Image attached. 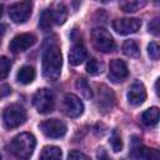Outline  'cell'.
Listing matches in <instances>:
<instances>
[{
    "label": "cell",
    "instance_id": "cell-33",
    "mask_svg": "<svg viewBox=\"0 0 160 160\" xmlns=\"http://www.w3.org/2000/svg\"><path fill=\"white\" fill-rule=\"evenodd\" d=\"M155 89H156V94H159V79L156 80V84H155Z\"/></svg>",
    "mask_w": 160,
    "mask_h": 160
},
{
    "label": "cell",
    "instance_id": "cell-6",
    "mask_svg": "<svg viewBox=\"0 0 160 160\" xmlns=\"http://www.w3.org/2000/svg\"><path fill=\"white\" fill-rule=\"evenodd\" d=\"M95 99H96V105H98L99 110H101L102 112L110 111L115 105V95H114L112 90L109 89L104 84L98 85Z\"/></svg>",
    "mask_w": 160,
    "mask_h": 160
},
{
    "label": "cell",
    "instance_id": "cell-8",
    "mask_svg": "<svg viewBox=\"0 0 160 160\" xmlns=\"http://www.w3.org/2000/svg\"><path fill=\"white\" fill-rule=\"evenodd\" d=\"M31 9H32V2L31 1L15 2L9 8V16L14 22L22 24L30 18Z\"/></svg>",
    "mask_w": 160,
    "mask_h": 160
},
{
    "label": "cell",
    "instance_id": "cell-3",
    "mask_svg": "<svg viewBox=\"0 0 160 160\" xmlns=\"http://www.w3.org/2000/svg\"><path fill=\"white\" fill-rule=\"evenodd\" d=\"M92 46L101 52H111L115 50V40L104 28H95L91 31Z\"/></svg>",
    "mask_w": 160,
    "mask_h": 160
},
{
    "label": "cell",
    "instance_id": "cell-32",
    "mask_svg": "<svg viewBox=\"0 0 160 160\" xmlns=\"http://www.w3.org/2000/svg\"><path fill=\"white\" fill-rule=\"evenodd\" d=\"M6 29H8V26L5 24H0V35H2L6 31Z\"/></svg>",
    "mask_w": 160,
    "mask_h": 160
},
{
    "label": "cell",
    "instance_id": "cell-27",
    "mask_svg": "<svg viewBox=\"0 0 160 160\" xmlns=\"http://www.w3.org/2000/svg\"><path fill=\"white\" fill-rule=\"evenodd\" d=\"M148 54L150 56V59L152 60H159V56H160V49H159V45L156 42H150L148 45Z\"/></svg>",
    "mask_w": 160,
    "mask_h": 160
},
{
    "label": "cell",
    "instance_id": "cell-26",
    "mask_svg": "<svg viewBox=\"0 0 160 160\" xmlns=\"http://www.w3.org/2000/svg\"><path fill=\"white\" fill-rule=\"evenodd\" d=\"M11 68V62L6 56H1L0 58V79H5L9 75Z\"/></svg>",
    "mask_w": 160,
    "mask_h": 160
},
{
    "label": "cell",
    "instance_id": "cell-5",
    "mask_svg": "<svg viewBox=\"0 0 160 160\" xmlns=\"http://www.w3.org/2000/svg\"><path fill=\"white\" fill-rule=\"evenodd\" d=\"M32 104L38 110V112L49 114L54 110V106H55L54 95L49 89H40L34 94Z\"/></svg>",
    "mask_w": 160,
    "mask_h": 160
},
{
    "label": "cell",
    "instance_id": "cell-21",
    "mask_svg": "<svg viewBox=\"0 0 160 160\" xmlns=\"http://www.w3.org/2000/svg\"><path fill=\"white\" fill-rule=\"evenodd\" d=\"M122 52L129 58H138L140 54V48L135 40H126L122 44Z\"/></svg>",
    "mask_w": 160,
    "mask_h": 160
},
{
    "label": "cell",
    "instance_id": "cell-30",
    "mask_svg": "<svg viewBox=\"0 0 160 160\" xmlns=\"http://www.w3.org/2000/svg\"><path fill=\"white\" fill-rule=\"evenodd\" d=\"M11 94V88L8 85V84H2L0 85V99L2 98H6L8 95Z\"/></svg>",
    "mask_w": 160,
    "mask_h": 160
},
{
    "label": "cell",
    "instance_id": "cell-12",
    "mask_svg": "<svg viewBox=\"0 0 160 160\" xmlns=\"http://www.w3.org/2000/svg\"><path fill=\"white\" fill-rule=\"evenodd\" d=\"M129 76V69L125 64V61L120 59H112L109 65V79L118 84L124 81Z\"/></svg>",
    "mask_w": 160,
    "mask_h": 160
},
{
    "label": "cell",
    "instance_id": "cell-31",
    "mask_svg": "<svg viewBox=\"0 0 160 160\" xmlns=\"http://www.w3.org/2000/svg\"><path fill=\"white\" fill-rule=\"evenodd\" d=\"M98 160H110V156L108 155V152H106V150L105 149H99L98 150Z\"/></svg>",
    "mask_w": 160,
    "mask_h": 160
},
{
    "label": "cell",
    "instance_id": "cell-24",
    "mask_svg": "<svg viewBox=\"0 0 160 160\" xmlns=\"http://www.w3.org/2000/svg\"><path fill=\"white\" fill-rule=\"evenodd\" d=\"M85 70L90 74V75H99L102 72V64L99 62L96 59H90L86 62V68Z\"/></svg>",
    "mask_w": 160,
    "mask_h": 160
},
{
    "label": "cell",
    "instance_id": "cell-25",
    "mask_svg": "<svg viewBox=\"0 0 160 160\" xmlns=\"http://www.w3.org/2000/svg\"><path fill=\"white\" fill-rule=\"evenodd\" d=\"M110 145L114 150V152H119L121 151L122 149V140H121V136L119 134V131L116 129L112 130L111 132V136H110Z\"/></svg>",
    "mask_w": 160,
    "mask_h": 160
},
{
    "label": "cell",
    "instance_id": "cell-23",
    "mask_svg": "<svg viewBox=\"0 0 160 160\" xmlns=\"http://www.w3.org/2000/svg\"><path fill=\"white\" fill-rule=\"evenodd\" d=\"M144 5H145V1H121L119 4L120 9L124 12H135Z\"/></svg>",
    "mask_w": 160,
    "mask_h": 160
},
{
    "label": "cell",
    "instance_id": "cell-15",
    "mask_svg": "<svg viewBox=\"0 0 160 160\" xmlns=\"http://www.w3.org/2000/svg\"><path fill=\"white\" fill-rule=\"evenodd\" d=\"M131 155L140 160H160V154L156 149L146 148L142 145H135L131 150Z\"/></svg>",
    "mask_w": 160,
    "mask_h": 160
},
{
    "label": "cell",
    "instance_id": "cell-19",
    "mask_svg": "<svg viewBox=\"0 0 160 160\" xmlns=\"http://www.w3.org/2000/svg\"><path fill=\"white\" fill-rule=\"evenodd\" d=\"M141 120L145 125L148 126H152V125H156L158 121H159V108L156 106H152L148 110H145L141 115Z\"/></svg>",
    "mask_w": 160,
    "mask_h": 160
},
{
    "label": "cell",
    "instance_id": "cell-22",
    "mask_svg": "<svg viewBox=\"0 0 160 160\" xmlns=\"http://www.w3.org/2000/svg\"><path fill=\"white\" fill-rule=\"evenodd\" d=\"M75 86H76V89L80 91V94H81L85 99L90 100V99L92 98V90H91L89 82L86 81V79L79 78V79L76 80V82H75Z\"/></svg>",
    "mask_w": 160,
    "mask_h": 160
},
{
    "label": "cell",
    "instance_id": "cell-29",
    "mask_svg": "<svg viewBox=\"0 0 160 160\" xmlns=\"http://www.w3.org/2000/svg\"><path fill=\"white\" fill-rule=\"evenodd\" d=\"M159 30H160V26H159V18H155L150 24H149V31L154 35H159Z\"/></svg>",
    "mask_w": 160,
    "mask_h": 160
},
{
    "label": "cell",
    "instance_id": "cell-18",
    "mask_svg": "<svg viewBox=\"0 0 160 160\" xmlns=\"http://www.w3.org/2000/svg\"><path fill=\"white\" fill-rule=\"evenodd\" d=\"M50 11H51V15H52L54 24L61 25V24L65 22L66 16H68V10H66V8L62 2H58L54 9H50Z\"/></svg>",
    "mask_w": 160,
    "mask_h": 160
},
{
    "label": "cell",
    "instance_id": "cell-14",
    "mask_svg": "<svg viewBox=\"0 0 160 160\" xmlns=\"http://www.w3.org/2000/svg\"><path fill=\"white\" fill-rule=\"evenodd\" d=\"M146 100V89L142 82L135 81L131 84L128 91V101L134 106L141 105Z\"/></svg>",
    "mask_w": 160,
    "mask_h": 160
},
{
    "label": "cell",
    "instance_id": "cell-4",
    "mask_svg": "<svg viewBox=\"0 0 160 160\" xmlns=\"http://www.w3.org/2000/svg\"><path fill=\"white\" fill-rule=\"evenodd\" d=\"M4 125L8 129H15L20 125H22L26 120V111L25 109L19 104H11L4 110L2 114Z\"/></svg>",
    "mask_w": 160,
    "mask_h": 160
},
{
    "label": "cell",
    "instance_id": "cell-28",
    "mask_svg": "<svg viewBox=\"0 0 160 160\" xmlns=\"http://www.w3.org/2000/svg\"><path fill=\"white\" fill-rule=\"evenodd\" d=\"M66 160H91V159L88 155H85L84 152L79 151V150H72V151L69 152Z\"/></svg>",
    "mask_w": 160,
    "mask_h": 160
},
{
    "label": "cell",
    "instance_id": "cell-2",
    "mask_svg": "<svg viewBox=\"0 0 160 160\" xmlns=\"http://www.w3.org/2000/svg\"><path fill=\"white\" fill-rule=\"evenodd\" d=\"M36 140L30 132H21L16 135L10 142V150L18 160H29L34 152Z\"/></svg>",
    "mask_w": 160,
    "mask_h": 160
},
{
    "label": "cell",
    "instance_id": "cell-11",
    "mask_svg": "<svg viewBox=\"0 0 160 160\" xmlns=\"http://www.w3.org/2000/svg\"><path fill=\"white\" fill-rule=\"evenodd\" d=\"M36 42V36L30 32H22L12 38V40L9 44V50L11 52H21L31 48Z\"/></svg>",
    "mask_w": 160,
    "mask_h": 160
},
{
    "label": "cell",
    "instance_id": "cell-17",
    "mask_svg": "<svg viewBox=\"0 0 160 160\" xmlns=\"http://www.w3.org/2000/svg\"><path fill=\"white\" fill-rule=\"evenodd\" d=\"M35 75H36L35 69H34L32 66L25 65V66H22V68L18 71L16 79H18L19 82H21V84H24V85H28V84H30V82L34 81Z\"/></svg>",
    "mask_w": 160,
    "mask_h": 160
},
{
    "label": "cell",
    "instance_id": "cell-34",
    "mask_svg": "<svg viewBox=\"0 0 160 160\" xmlns=\"http://www.w3.org/2000/svg\"><path fill=\"white\" fill-rule=\"evenodd\" d=\"M2 9H4V8H2V4H0V18L2 16Z\"/></svg>",
    "mask_w": 160,
    "mask_h": 160
},
{
    "label": "cell",
    "instance_id": "cell-10",
    "mask_svg": "<svg viewBox=\"0 0 160 160\" xmlns=\"http://www.w3.org/2000/svg\"><path fill=\"white\" fill-rule=\"evenodd\" d=\"M141 28V20L136 18H120L112 21V29L120 35L134 34Z\"/></svg>",
    "mask_w": 160,
    "mask_h": 160
},
{
    "label": "cell",
    "instance_id": "cell-16",
    "mask_svg": "<svg viewBox=\"0 0 160 160\" xmlns=\"http://www.w3.org/2000/svg\"><path fill=\"white\" fill-rule=\"evenodd\" d=\"M61 158H62V151L60 148L48 145L42 148L39 160H61Z\"/></svg>",
    "mask_w": 160,
    "mask_h": 160
},
{
    "label": "cell",
    "instance_id": "cell-7",
    "mask_svg": "<svg viewBox=\"0 0 160 160\" xmlns=\"http://www.w3.org/2000/svg\"><path fill=\"white\" fill-rule=\"evenodd\" d=\"M40 130L42 131V134L48 138H51V139H59V138H62L65 134H66V125L64 121L59 120V119H49V120H45L42 121L40 125H39Z\"/></svg>",
    "mask_w": 160,
    "mask_h": 160
},
{
    "label": "cell",
    "instance_id": "cell-35",
    "mask_svg": "<svg viewBox=\"0 0 160 160\" xmlns=\"http://www.w3.org/2000/svg\"><path fill=\"white\" fill-rule=\"evenodd\" d=\"M0 160H1V155H0Z\"/></svg>",
    "mask_w": 160,
    "mask_h": 160
},
{
    "label": "cell",
    "instance_id": "cell-13",
    "mask_svg": "<svg viewBox=\"0 0 160 160\" xmlns=\"http://www.w3.org/2000/svg\"><path fill=\"white\" fill-rule=\"evenodd\" d=\"M88 59V50L81 38L72 41V46L69 50V62L74 66L80 65Z\"/></svg>",
    "mask_w": 160,
    "mask_h": 160
},
{
    "label": "cell",
    "instance_id": "cell-20",
    "mask_svg": "<svg viewBox=\"0 0 160 160\" xmlns=\"http://www.w3.org/2000/svg\"><path fill=\"white\" fill-rule=\"evenodd\" d=\"M54 25V20H52V15L50 9H46L41 12L40 19H39V28L42 31H49L51 29V26Z\"/></svg>",
    "mask_w": 160,
    "mask_h": 160
},
{
    "label": "cell",
    "instance_id": "cell-9",
    "mask_svg": "<svg viewBox=\"0 0 160 160\" xmlns=\"http://www.w3.org/2000/svg\"><path fill=\"white\" fill-rule=\"evenodd\" d=\"M62 112L69 118H79L84 112V104L82 101L74 94H66L62 100L61 105Z\"/></svg>",
    "mask_w": 160,
    "mask_h": 160
},
{
    "label": "cell",
    "instance_id": "cell-36",
    "mask_svg": "<svg viewBox=\"0 0 160 160\" xmlns=\"http://www.w3.org/2000/svg\"><path fill=\"white\" fill-rule=\"evenodd\" d=\"M0 42H1V40H0Z\"/></svg>",
    "mask_w": 160,
    "mask_h": 160
},
{
    "label": "cell",
    "instance_id": "cell-1",
    "mask_svg": "<svg viewBox=\"0 0 160 160\" xmlns=\"http://www.w3.org/2000/svg\"><path fill=\"white\" fill-rule=\"evenodd\" d=\"M62 66V55L58 45H50L42 54V75L50 80L56 81L60 78Z\"/></svg>",
    "mask_w": 160,
    "mask_h": 160
}]
</instances>
